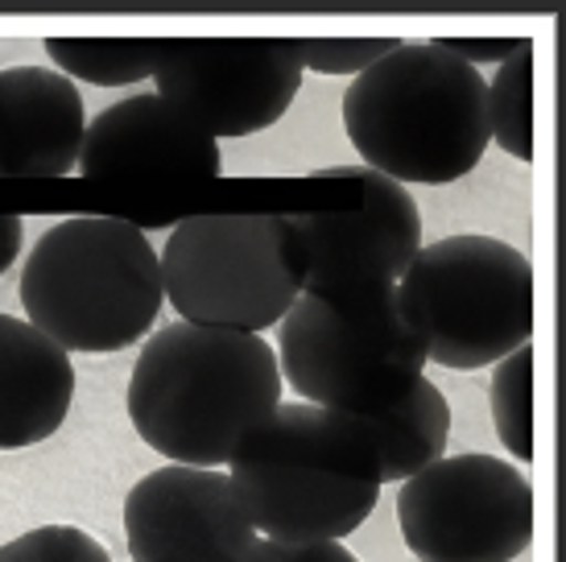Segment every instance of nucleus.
Segmentation results:
<instances>
[{"label": "nucleus", "mask_w": 566, "mask_h": 562, "mask_svg": "<svg viewBox=\"0 0 566 562\" xmlns=\"http://www.w3.org/2000/svg\"><path fill=\"white\" fill-rule=\"evenodd\" d=\"M282 406L277 352L261 335L170 323L149 335L128 381V418L145 447L182 468H220Z\"/></svg>", "instance_id": "f257e3e1"}, {"label": "nucleus", "mask_w": 566, "mask_h": 562, "mask_svg": "<svg viewBox=\"0 0 566 562\" xmlns=\"http://www.w3.org/2000/svg\"><path fill=\"white\" fill-rule=\"evenodd\" d=\"M344 128L364 166L401 187L455 183L480 166L492 140L488 79L442 42H401L352 79Z\"/></svg>", "instance_id": "f03ea898"}, {"label": "nucleus", "mask_w": 566, "mask_h": 562, "mask_svg": "<svg viewBox=\"0 0 566 562\" xmlns=\"http://www.w3.org/2000/svg\"><path fill=\"white\" fill-rule=\"evenodd\" d=\"M232 488L269 542H344L380 500L377 451L360 418L277 406L237 447Z\"/></svg>", "instance_id": "7ed1b4c3"}, {"label": "nucleus", "mask_w": 566, "mask_h": 562, "mask_svg": "<svg viewBox=\"0 0 566 562\" xmlns=\"http://www.w3.org/2000/svg\"><path fill=\"white\" fill-rule=\"evenodd\" d=\"M25 323L71 352H125L158 323L166 302L149 236L108 216L54 223L21 269Z\"/></svg>", "instance_id": "20e7f679"}, {"label": "nucleus", "mask_w": 566, "mask_h": 562, "mask_svg": "<svg viewBox=\"0 0 566 562\" xmlns=\"http://www.w3.org/2000/svg\"><path fill=\"white\" fill-rule=\"evenodd\" d=\"M426 340L401 285L352 298L302 294L282 319L277 368L302 406L373 418L426 376Z\"/></svg>", "instance_id": "39448f33"}, {"label": "nucleus", "mask_w": 566, "mask_h": 562, "mask_svg": "<svg viewBox=\"0 0 566 562\" xmlns=\"http://www.w3.org/2000/svg\"><path fill=\"white\" fill-rule=\"evenodd\" d=\"M418 314L426 360L451 373L501 364L534 335V266L496 236L422 244L397 281Z\"/></svg>", "instance_id": "423d86ee"}, {"label": "nucleus", "mask_w": 566, "mask_h": 562, "mask_svg": "<svg viewBox=\"0 0 566 562\" xmlns=\"http://www.w3.org/2000/svg\"><path fill=\"white\" fill-rule=\"evenodd\" d=\"M166 302L195 327L261 335L302 298L306 257L290 216H195L158 257Z\"/></svg>", "instance_id": "0eeeda50"}, {"label": "nucleus", "mask_w": 566, "mask_h": 562, "mask_svg": "<svg viewBox=\"0 0 566 562\" xmlns=\"http://www.w3.org/2000/svg\"><path fill=\"white\" fill-rule=\"evenodd\" d=\"M397 521L418 562H513L534 542V488L496 455H442L401 485Z\"/></svg>", "instance_id": "6e6552de"}, {"label": "nucleus", "mask_w": 566, "mask_h": 562, "mask_svg": "<svg viewBox=\"0 0 566 562\" xmlns=\"http://www.w3.org/2000/svg\"><path fill=\"white\" fill-rule=\"evenodd\" d=\"M315 178L356 187L364 195V207L290 216V228L306 257L302 294L352 298L397 285L422 249V216L413 195L368 166H327L315 170Z\"/></svg>", "instance_id": "1a4fd4ad"}, {"label": "nucleus", "mask_w": 566, "mask_h": 562, "mask_svg": "<svg viewBox=\"0 0 566 562\" xmlns=\"http://www.w3.org/2000/svg\"><path fill=\"white\" fill-rule=\"evenodd\" d=\"M294 42H178L158 46L154 83L207 137H249L277 125L302 92Z\"/></svg>", "instance_id": "9d476101"}, {"label": "nucleus", "mask_w": 566, "mask_h": 562, "mask_svg": "<svg viewBox=\"0 0 566 562\" xmlns=\"http://www.w3.org/2000/svg\"><path fill=\"white\" fill-rule=\"evenodd\" d=\"M125 538L133 562H240L256 530L223 471L174 464L133 485Z\"/></svg>", "instance_id": "9b49d317"}, {"label": "nucleus", "mask_w": 566, "mask_h": 562, "mask_svg": "<svg viewBox=\"0 0 566 562\" xmlns=\"http://www.w3.org/2000/svg\"><path fill=\"white\" fill-rule=\"evenodd\" d=\"M75 170L99 183H207L223 170V154L158 92H142L87 125Z\"/></svg>", "instance_id": "f8f14e48"}, {"label": "nucleus", "mask_w": 566, "mask_h": 562, "mask_svg": "<svg viewBox=\"0 0 566 562\" xmlns=\"http://www.w3.org/2000/svg\"><path fill=\"white\" fill-rule=\"evenodd\" d=\"M83 95L59 71H0V178H63L80 166Z\"/></svg>", "instance_id": "ddd939ff"}, {"label": "nucleus", "mask_w": 566, "mask_h": 562, "mask_svg": "<svg viewBox=\"0 0 566 562\" xmlns=\"http://www.w3.org/2000/svg\"><path fill=\"white\" fill-rule=\"evenodd\" d=\"M75 364L25 319L0 314V451L38 447L71 414Z\"/></svg>", "instance_id": "4468645a"}, {"label": "nucleus", "mask_w": 566, "mask_h": 562, "mask_svg": "<svg viewBox=\"0 0 566 562\" xmlns=\"http://www.w3.org/2000/svg\"><path fill=\"white\" fill-rule=\"evenodd\" d=\"M360 426L377 451L380 485H397V480L406 485L447 455L451 406H447L439 385H430L422 376L401 402H394L373 418H360Z\"/></svg>", "instance_id": "2eb2a0df"}, {"label": "nucleus", "mask_w": 566, "mask_h": 562, "mask_svg": "<svg viewBox=\"0 0 566 562\" xmlns=\"http://www.w3.org/2000/svg\"><path fill=\"white\" fill-rule=\"evenodd\" d=\"M534 46L517 42L488 83V128L509 157H534Z\"/></svg>", "instance_id": "dca6fc26"}, {"label": "nucleus", "mask_w": 566, "mask_h": 562, "mask_svg": "<svg viewBox=\"0 0 566 562\" xmlns=\"http://www.w3.org/2000/svg\"><path fill=\"white\" fill-rule=\"evenodd\" d=\"M50 63L59 75L83 79L95 87H128L154 75L158 46L149 42H75V38H46Z\"/></svg>", "instance_id": "f3484780"}, {"label": "nucleus", "mask_w": 566, "mask_h": 562, "mask_svg": "<svg viewBox=\"0 0 566 562\" xmlns=\"http://www.w3.org/2000/svg\"><path fill=\"white\" fill-rule=\"evenodd\" d=\"M492 418L504 451L530 464L534 459V352L517 347L504 356L492 376Z\"/></svg>", "instance_id": "a211bd4d"}, {"label": "nucleus", "mask_w": 566, "mask_h": 562, "mask_svg": "<svg viewBox=\"0 0 566 562\" xmlns=\"http://www.w3.org/2000/svg\"><path fill=\"white\" fill-rule=\"evenodd\" d=\"M0 562H112V554L80 525H38L4 542Z\"/></svg>", "instance_id": "6ab92c4d"}, {"label": "nucleus", "mask_w": 566, "mask_h": 562, "mask_svg": "<svg viewBox=\"0 0 566 562\" xmlns=\"http://www.w3.org/2000/svg\"><path fill=\"white\" fill-rule=\"evenodd\" d=\"M401 46L397 38H339V42H298L302 71L315 75H364L373 63Z\"/></svg>", "instance_id": "aec40b11"}, {"label": "nucleus", "mask_w": 566, "mask_h": 562, "mask_svg": "<svg viewBox=\"0 0 566 562\" xmlns=\"http://www.w3.org/2000/svg\"><path fill=\"white\" fill-rule=\"evenodd\" d=\"M240 562H360L344 542H269L256 538Z\"/></svg>", "instance_id": "412c9836"}, {"label": "nucleus", "mask_w": 566, "mask_h": 562, "mask_svg": "<svg viewBox=\"0 0 566 562\" xmlns=\"http://www.w3.org/2000/svg\"><path fill=\"white\" fill-rule=\"evenodd\" d=\"M21 236H25V223L17 216H0V278L9 273V266L21 252Z\"/></svg>", "instance_id": "4be33fe9"}]
</instances>
